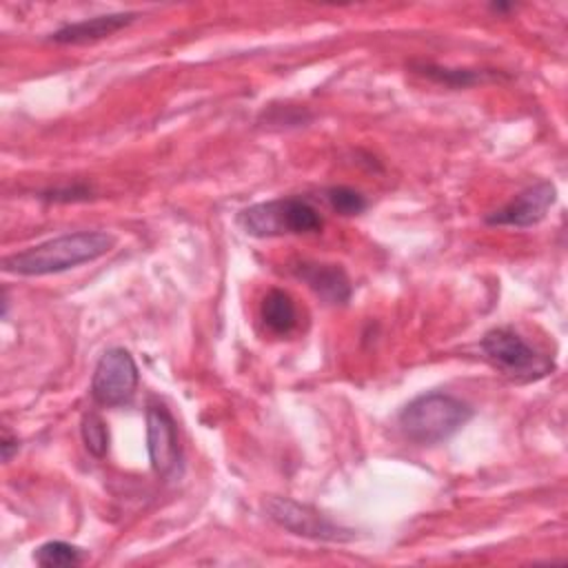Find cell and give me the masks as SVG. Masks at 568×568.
<instances>
[{
	"label": "cell",
	"instance_id": "1",
	"mask_svg": "<svg viewBox=\"0 0 568 568\" xmlns=\"http://www.w3.org/2000/svg\"><path fill=\"white\" fill-rule=\"evenodd\" d=\"M115 244V237L104 231H78L67 233L36 246H29L20 253H11L2 260V268L13 275H53L93 262L109 253Z\"/></svg>",
	"mask_w": 568,
	"mask_h": 568
},
{
	"label": "cell",
	"instance_id": "2",
	"mask_svg": "<svg viewBox=\"0 0 568 568\" xmlns=\"http://www.w3.org/2000/svg\"><path fill=\"white\" fill-rule=\"evenodd\" d=\"M473 417V408L448 393H422L397 415V426L406 439L433 446L450 439Z\"/></svg>",
	"mask_w": 568,
	"mask_h": 568
},
{
	"label": "cell",
	"instance_id": "3",
	"mask_svg": "<svg viewBox=\"0 0 568 568\" xmlns=\"http://www.w3.org/2000/svg\"><path fill=\"white\" fill-rule=\"evenodd\" d=\"M237 224L255 237L304 235L322 229V215L304 197H277L257 202L237 213Z\"/></svg>",
	"mask_w": 568,
	"mask_h": 568
},
{
	"label": "cell",
	"instance_id": "4",
	"mask_svg": "<svg viewBox=\"0 0 568 568\" xmlns=\"http://www.w3.org/2000/svg\"><path fill=\"white\" fill-rule=\"evenodd\" d=\"M481 351L501 375L515 382L539 379L552 371V359L532 348L510 326L490 328L481 337Z\"/></svg>",
	"mask_w": 568,
	"mask_h": 568
},
{
	"label": "cell",
	"instance_id": "5",
	"mask_svg": "<svg viewBox=\"0 0 568 568\" xmlns=\"http://www.w3.org/2000/svg\"><path fill=\"white\" fill-rule=\"evenodd\" d=\"M264 510L271 521H275L280 528L300 537H308L317 541H351L355 537L353 530L331 521L326 515H322L313 506L300 504L288 497L266 499Z\"/></svg>",
	"mask_w": 568,
	"mask_h": 568
},
{
	"label": "cell",
	"instance_id": "6",
	"mask_svg": "<svg viewBox=\"0 0 568 568\" xmlns=\"http://www.w3.org/2000/svg\"><path fill=\"white\" fill-rule=\"evenodd\" d=\"M138 364L124 348H109L95 364L91 395L102 406H124L138 388Z\"/></svg>",
	"mask_w": 568,
	"mask_h": 568
},
{
	"label": "cell",
	"instance_id": "7",
	"mask_svg": "<svg viewBox=\"0 0 568 568\" xmlns=\"http://www.w3.org/2000/svg\"><path fill=\"white\" fill-rule=\"evenodd\" d=\"M146 450L153 470L169 479L182 470V448L178 439V424L169 408L160 402L146 406Z\"/></svg>",
	"mask_w": 568,
	"mask_h": 568
},
{
	"label": "cell",
	"instance_id": "8",
	"mask_svg": "<svg viewBox=\"0 0 568 568\" xmlns=\"http://www.w3.org/2000/svg\"><path fill=\"white\" fill-rule=\"evenodd\" d=\"M555 197H557V191L550 182H537L524 189L521 193H517L501 209L486 215V224L517 226V229L535 226L546 217L548 209L555 204Z\"/></svg>",
	"mask_w": 568,
	"mask_h": 568
},
{
	"label": "cell",
	"instance_id": "9",
	"mask_svg": "<svg viewBox=\"0 0 568 568\" xmlns=\"http://www.w3.org/2000/svg\"><path fill=\"white\" fill-rule=\"evenodd\" d=\"M293 273L326 304H346L351 300V280L337 264L302 260L293 266Z\"/></svg>",
	"mask_w": 568,
	"mask_h": 568
},
{
	"label": "cell",
	"instance_id": "10",
	"mask_svg": "<svg viewBox=\"0 0 568 568\" xmlns=\"http://www.w3.org/2000/svg\"><path fill=\"white\" fill-rule=\"evenodd\" d=\"M133 20H135V13L95 16V18H89V20L64 24L62 29L51 33L49 40L55 42V44H87V42H95V40L113 36L115 31L129 27Z\"/></svg>",
	"mask_w": 568,
	"mask_h": 568
},
{
	"label": "cell",
	"instance_id": "11",
	"mask_svg": "<svg viewBox=\"0 0 568 568\" xmlns=\"http://www.w3.org/2000/svg\"><path fill=\"white\" fill-rule=\"evenodd\" d=\"M264 326L275 335H288L297 324V308L293 297L282 288H271L260 306Z\"/></svg>",
	"mask_w": 568,
	"mask_h": 568
},
{
	"label": "cell",
	"instance_id": "12",
	"mask_svg": "<svg viewBox=\"0 0 568 568\" xmlns=\"http://www.w3.org/2000/svg\"><path fill=\"white\" fill-rule=\"evenodd\" d=\"M33 559L42 568H69V566H80L84 559V550L80 546H73L69 541H47L36 548Z\"/></svg>",
	"mask_w": 568,
	"mask_h": 568
},
{
	"label": "cell",
	"instance_id": "13",
	"mask_svg": "<svg viewBox=\"0 0 568 568\" xmlns=\"http://www.w3.org/2000/svg\"><path fill=\"white\" fill-rule=\"evenodd\" d=\"M80 435L89 455L102 459L109 453V428L98 413H84L80 424Z\"/></svg>",
	"mask_w": 568,
	"mask_h": 568
},
{
	"label": "cell",
	"instance_id": "14",
	"mask_svg": "<svg viewBox=\"0 0 568 568\" xmlns=\"http://www.w3.org/2000/svg\"><path fill=\"white\" fill-rule=\"evenodd\" d=\"M326 200H328L331 209L339 215H359L366 209V197L351 186L326 189Z\"/></svg>",
	"mask_w": 568,
	"mask_h": 568
},
{
	"label": "cell",
	"instance_id": "15",
	"mask_svg": "<svg viewBox=\"0 0 568 568\" xmlns=\"http://www.w3.org/2000/svg\"><path fill=\"white\" fill-rule=\"evenodd\" d=\"M419 73L428 75L430 80L455 87V89H464L475 82H481V71L477 73V71H468V69H446V67H435V64H422Z\"/></svg>",
	"mask_w": 568,
	"mask_h": 568
},
{
	"label": "cell",
	"instance_id": "16",
	"mask_svg": "<svg viewBox=\"0 0 568 568\" xmlns=\"http://www.w3.org/2000/svg\"><path fill=\"white\" fill-rule=\"evenodd\" d=\"M0 448H2V459H4V462H11L13 453H18V448H20V442H18L16 437H11L9 433H4Z\"/></svg>",
	"mask_w": 568,
	"mask_h": 568
}]
</instances>
